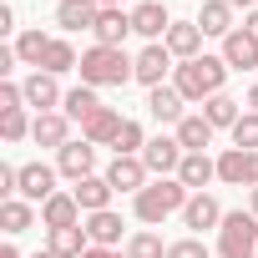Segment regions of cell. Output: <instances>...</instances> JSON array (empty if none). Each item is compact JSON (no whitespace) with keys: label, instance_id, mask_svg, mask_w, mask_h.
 Masks as SVG:
<instances>
[{"label":"cell","instance_id":"6da1fadb","mask_svg":"<svg viewBox=\"0 0 258 258\" xmlns=\"http://www.w3.org/2000/svg\"><path fill=\"white\" fill-rule=\"evenodd\" d=\"M223 81H228V61L223 56H198V61H177V71H172V86L187 96V101H208V96H218L223 91Z\"/></svg>","mask_w":258,"mask_h":258},{"label":"cell","instance_id":"7a4b0ae2","mask_svg":"<svg viewBox=\"0 0 258 258\" xmlns=\"http://www.w3.org/2000/svg\"><path fill=\"white\" fill-rule=\"evenodd\" d=\"M81 86H126V81H137L132 71V56H126L121 46H91L81 51Z\"/></svg>","mask_w":258,"mask_h":258},{"label":"cell","instance_id":"3957f363","mask_svg":"<svg viewBox=\"0 0 258 258\" xmlns=\"http://www.w3.org/2000/svg\"><path fill=\"white\" fill-rule=\"evenodd\" d=\"M187 198H192V192H187L177 177H157V182H147V187L132 198V213H137L147 228H157V223H167L172 213H182Z\"/></svg>","mask_w":258,"mask_h":258},{"label":"cell","instance_id":"277c9868","mask_svg":"<svg viewBox=\"0 0 258 258\" xmlns=\"http://www.w3.org/2000/svg\"><path fill=\"white\" fill-rule=\"evenodd\" d=\"M218 253L223 258H258V218L253 213H223V228H218Z\"/></svg>","mask_w":258,"mask_h":258},{"label":"cell","instance_id":"5b68a950","mask_svg":"<svg viewBox=\"0 0 258 258\" xmlns=\"http://www.w3.org/2000/svg\"><path fill=\"white\" fill-rule=\"evenodd\" d=\"M56 167L51 162H21L16 167V198H26V203H51L56 198Z\"/></svg>","mask_w":258,"mask_h":258},{"label":"cell","instance_id":"8992f818","mask_svg":"<svg viewBox=\"0 0 258 258\" xmlns=\"http://www.w3.org/2000/svg\"><path fill=\"white\" fill-rule=\"evenodd\" d=\"M132 71H137V81L152 91V86H167L162 76H167V71H177V66H172V51H167L162 41H147V46L132 56Z\"/></svg>","mask_w":258,"mask_h":258},{"label":"cell","instance_id":"52a82bcc","mask_svg":"<svg viewBox=\"0 0 258 258\" xmlns=\"http://www.w3.org/2000/svg\"><path fill=\"white\" fill-rule=\"evenodd\" d=\"M182 157H187V152H182L177 137H147V147H142V162H147L152 177H177Z\"/></svg>","mask_w":258,"mask_h":258},{"label":"cell","instance_id":"ba28073f","mask_svg":"<svg viewBox=\"0 0 258 258\" xmlns=\"http://www.w3.org/2000/svg\"><path fill=\"white\" fill-rule=\"evenodd\" d=\"M218 177L223 182H233V187H258V152H243V147H228L223 157H218Z\"/></svg>","mask_w":258,"mask_h":258},{"label":"cell","instance_id":"9c48e42d","mask_svg":"<svg viewBox=\"0 0 258 258\" xmlns=\"http://www.w3.org/2000/svg\"><path fill=\"white\" fill-rule=\"evenodd\" d=\"M101 177H106L116 192H132V198H137V192L152 182V172H147V162H142V157H111Z\"/></svg>","mask_w":258,"mask_h":258},{"label":"cell","instance_id":"30bf717a","mask_svg":"<svg viewBox=\"0 0 258 258\" xmlns=\"http://www.w3.org/2000/svg\"><path fill=\"white\" fill-rule=\"evenodd\" d=\"M56 172L61 177H71V182H81V177H96V147L81 137V142H66L61 152H56Z\"/></svg>","mask_w":258,"mask_h":258},{"label":"cell","instance_id":"8fae6325","mask_svg":"<svg viewBox=\"0 0 258 258\" xmlns=\"http://www.w3.org/2000/svg\"><path fill=\"white\" fill-rule=\"evenodd\" d=\"M21 91H26V106H36V116H41V111H56V106L66 101V91L56 86L51 71H31V76L21 81Z\"/></svg>","mask_w":258,"mask_h":258},{"label":"cell","instance_id":"7c38bea8","mask_svg":"<svg viewBox=\"0 0 258 258\" xmlns=\"http://www.w3.org/2000/svg\"><path fill=\"white\" fill-rule=\"evenodd\" d=\"M182 228H192V238L208 233V228L218 233V228H223V208H218V198H213V192H192L187 208H182Z\"/></svg>","mask_w":258,"mask_h":258},{"label":"cell","instance_id":"4fadbf2b","mask_svg":"<svg viewBox=\"0 0 258 258\" xmlns=\"http://www.w3.org/2000/svg\"><path fill=\"white\" fill-rule=\"evenodd\" d=\"M31 142H36V147H56V152H61V147L71 142V116H66V111H41V116L31 121Z\"/></svg>","mask_w":258,"mask_h":258},{"label":"cell","instance_id":"5bb4252c","mask_svg":"<svg viewBox=\"0 0 258 258\" xmlns=\"http://www.w3.org/2000/svg\"><path fill=\"white\" fill-rule=\"evenodd\" d=\"M132 31H137V36H147V41H167V31H172L167 6H162V0H142V6L132 11Z\"/></svg>","mask_w":258,"mask_h":258},{"label":"cell","instance_id":"9a60e30c","mask_svg":"<svg viewBox=\"0 0 258 258\" xmlns=\"http://www.w3.org/2000/svg\"><path fill=\"white\" fill-rule=\"evenodd\" d=\"M162 46L172 51V61H198L203 56V26L198 21H172V31H167Z\"/></svg>","mask_w":258,"mask_h":258},{"label":"cell","instance_id":"2e32d148","mask_svg":"<svg viewBox=\"0 0 258 258\" xmlns=\"http://www.w3.org/2000/svg\"><path fill=\"white\" fill-rule=\"evenodd\" d=\"M91 36H96V46H121L126 36H132V11H121V6H106V11L96 16Z\"/></svg>","mask_w":258,"mask_h":258},{"label":"cell","instance_id":"e0dca14e","mask_svg":"<svg viewBox=\"0 0 258 258\" xmlns=\"http://www.w3.org/2000/svg\"><path fill=\"white\" fill-rule=\"evenodd\" d=\"M182 106H187V96H182L177 86H152V91H147V111H152L162 126H177V121L187 116Z\"/></svg>","mask_w":258,"mask_h":258},{"label":"cell","instance_id":"ac0fdd59","mask_svg":"<svg viewBox=\"0 0 258 258\" xmlns=\"http://www.w3.org/2000/svg\"><path fill=\"white\" fill-rule=\"evenodd\" d=\"M121 126H126V116H121L116 106H101V111H96V116L81 126V137H86L91 147H111V142L121 137Z\"/></svg>","mask_w":258,"mask_h":258},{"label":"cell","instance_id":"d6986e66","mask_svg":"<svg viewBox=\"0 0 258 258\" xmlns=\"http://www.w3.org/2000/svg\"><path fill=\"white\" fill-rule=\"evenodd\" d=\"M71 198L81 203V213H106L111 198H116V187L106 177H81V182H71Z\"/></svg>","mask_w":258,"mask_h":258},{"label":"cell","instance_id":"ffe728a7","mask_svg":"<svg viewBox=\"0 0 258 258\" xmlns=\"http://www.w3.org/2000/svg\"><path fill=\"white\" fill-rule=\"evenodd\" d=\"M86 223V218H81ZM46 228V253H56V258H81L86 248H91V238H86V228Z\"/></svg>","mask_w":258,"mask_h":258},{"label":"cell","instance_id":"44dd1931","mask_svg":"<svg viewBox=\"0 0 258 258\" xmlns=\"http://www.w3.org/2000/svg\"><path fill=\"white\" fill-rule=\"evenodd\" d=\"M213 177H218V162H213L208 152H187V157H182V167H177V182H182L187 192H203Z\"/></svg>","mask_w":258,"mask_h":258},{"label":"cell","instance_id":"7402d4cb","mask_svg":"<svg viewBox=\"0 0 258 258\" xmlns=\"http://www.w3.org/2000/svg\"><path fill=\"white\" fill-rule=\"evenodd\" d=\"M81 228H86L91 248H116V243H121V213H111V208H106V213H86Z\"/></svg>","mask_w":258,"mask_h":258},{"label":"cell","instance_id":"603a6c76","mask_svg":"<svg viewBox=\"0 0 258 258\" xmlns=\"http://www.w3.org/2000/svg\"><path fill=\"white\" fill-rule=\"evenodd\" d=\"M223 61H228V71H253V66H258V41L238 26V31L223 41Z\"/></svg>","mask_w":258,"mask_h":258},{"label":"cell","instance_id":"cb8c5ba5","mask_svg":"<svg viewBox=\"0 0 258 258\" xmlns=\"http://www.w3.org/2000/svg\"><path fill=\"white\" fill-rule=\"evenodd\" d=\"M172 137L182 142V152H208V147H213V121H208L203 111H192V116L177 121V132H172Z\"/></svg>","mask_w":258,"mask_h":258},{"label":"cell","instance_id":"d4e9b609","mask_svg":"<svg viewBox=\"0 0 258 258\" xmlns=\"http://www.w3.org/2000/svg\"><path fill=\"white\" fill-rule=\"evenodd\" d=\"M96 16H101L96 0H61V6H56V26L61 31H91Z\"/></svg>","mask_w":258,"mask_h":258},{"label":"cell","instance_id":"484cf974","mask_svg":"<svg viewBox=\"0 0 258 258\" xmlns=\"http://www.w3.org/2000/svg\"><path fill=\"white\" fill-rule=\"evenodd\" d=\"M198 26H203V36H218V41H228V36L238 31V26H233V6H228V0H203Z\"/></svg>","mask_w":258,"mask_h":258},{"label":"cell","instance_id":"4316f807","mask_svg":"<svg viewBox=\"0 0 258 258\" xmlns=\"http://www.w3.org/2000/svg\"><path fill=\"white\" fill-rule=\"evenodd\" d=\"M86 213H81V203L71 198V192H56L51 203H41V223L46 228H76Z\"/></svg>","mask_w":258,"mask_h":258},{"label":"cell","instance_id":"83f0119b","mask_svg":"<svg viewBox=\"0 0 258 258\" xmlns=\"http://www.w3.org/2000/svg\"><path fill=\"white\" fill-rule=\"evenodd\" d=\"M61 111L71 116V121H91L96 111H101V96H96V86H76V91H66V101H61Z\"/></svg>","mask_w":258,"mask_h":258},{"label":"cell","instance_id":"f1b7e54d","mask_svg":"<svg viewBox=\"0 0 258 258\" xmlns=\"http://www.w3.org/2000/svg\"><path fill=\"white\" fill-rule=\"evenodd\" d=\"M31 223H36V203H26V198H6V203H0V228H6L11 238L26 233Z\"/></svg>","mask_w":258,"mask_h":258},{"label":"cell","instance_id":"f546056e","mask_svg":"<svg viewBox=\"0 0 258 258\" xmlns=\"http://www.w3.org/2000/svg\"><path fill=\"white\" fill-rule=\"evenodd\" d=\"M203 116L213 121V132H223V126H228V132H233V126H238V116H243V111H238V101H233L228 91H218V96H208V101H203Z\"/></svg>","mask_w":258,"mask_h":258},{"label":"cell","instance_id":"4dcf8cb0","mask_svg":"<svg viewBox=\"0 0 258 258\" xmlns=\"http://www.w3.org/2000/svg\"><path fill=\"white\" fill-rule=\"evenodd\" d=\"M167 248H172V243H162L152 228H137L132 238L121 243V253H126V258H167Z\"/></svg>","mask_w":258,"mask_h":258},{"label":"cell","instance_id":"1f68e13d","mask_svg":"<svg viewBox=\"0 0 258 258\" xmlns=\"http://www.w3.org/2000/svg\"><path fill=\"white\" fill-rule=\"evenodd\" d=\"M46 46H51V36H46V31H21V36H16V56H21V66H36V71H41Z\"/></svg>","mask_w":258,"mask_h":258},{"label":"cell","instance_id":"d6a6232c","mask_svg":"<svg viewBox=\"0 0 258 258\" xmlns=\"http://www.w3.org/2000/svg\"><path fill=\"white\" fill-rule=\"evenodd\" d=\"M81 66V56L71 51V41H61V36H51V46H46V61H41V71H51V76H61V71H76Z\"/></svg>","mask_w":258,"mask_h":258},{"label":"cell","instance_id":"836d02e7","mask_svg":"<svg viewBox=\"0 0 258 258\" xmlns=\"http://www.w3.org/2000/svg\"><path fill=\"white\" fill-rule=\"evenodd\" d=\"M233 147L258 152V111H243V116H238V126H233Z\"/></svg>","mask_w":258,"mask_h":258},{"label":"cell","instance_id":"e575fe53","mask_svg":"<svg viewBox=\"0 0 258 258\" xmlns=\"http://www.w3.org/2000/svg\"><path fill=\"white\" fill-rule=\"evenodd\" d=\"M0 137H6V142L31 137V116H26V106H21V111H0Z\"/></svg>","mask_w":258,"mask_h":258},{"label":"cell","instance_id":"d590c367","mask_svg":"<svg viewBox=\"0 0 258 258\" xmlns=\"http://www.w3.org/2000/svg\"><path fill=\"white\" fill-rule=\"evenodd\" d=\"M111 147H116V157H142L147 137H142V126H137V121H126V126H121V137H116Z\"/></svg>","mask_w":258,"mask_h":258},{"label":"cell","instance_id":"8d00e7d4","mask_svg":"<svg viewBox=\"0 0 258 258\" xmlns=\"http://www.w3.org/2000/svg\"><path fill=\"white\" fill-rule=\"evenodd\" d=\"M167 258H213V253H208V243H203V238H192V233H187V238H177V243L167 248Z\"/></svg>","mask_w":258,"mask_h":258},{"label":"cell","instance_id":"74e56055","mask_svg":"<svg viewBox=\"0 0 258 258\" xmlns=\"http://www.w3.org/2000/svg\"><path fill=\"white\" fill-rule=\"evenodd\" d=\"M0 192L16 198V167H0Z\"/></svg>","mask_w":258,"mask_h":258},{"label":"cell","instance_id":"f35d334b","mask_svg":"<svg viewBox=\"0 0 258 258\" xmlns=\"http://www.w3.org/2000/svg\"><path fill=\"white\" fill-rule=\"evenodd\" d=\"M81 258H126V253H121V248H86Z\"/></svg>","mask_w":258,"mask_h":258},{"label":"cell","instance_id":"ab89813d","mask_svg":"<svg viewBox=\"0 0 258 258\" xmlns=\"http://www.w3.org/2000/svg\"><path fill=\"white\" fill-rule=\"evenodd\" d=\"M243 31H248V36L258 41V11H248V16H243Z\"/></svg>","mask_w":258,"mask_h":258},{"label":"cell","instance_id":"60d3db41","mask_svg":"<svg viewBox=\"0 0 258 258\" xmlns=\"http://www.w3.org/2000/svg\"><path fill=\"white\" fill-rule=\"evenodd\" d=\"M228 6H233V11H238V6H243V11H258V0H228Z\"/></svg>","mask_w":258,"mask_h":258},{"label":"cell","instance_id":"b9f144b4","mask_svg":"<svg viewBox=\"0 0 258 258\" xmlns=\"http://www.w3.org/2000/svg\"><path fill=\"white\" fill-rule=\"evenodd\" d=\"M0 258H21V248H16V243H6V248H0Z\"/></svg>","mask_w":258,"mask_h":258},{"label":"cell","instance_id":"7bdbcfd3","mask_svg":"<svg viewBox=\"0 0 258 258\" xmlns=\"http://www.w3.org/2000/svg\"><path fill=\"white\" fill-rule=\"evenodd\" d=\"M248 106H253V111H258V81H253V86H248Z\"/></svg>","mask_w":258,"mask_h":258},{"label":"cell","instance_id":"ee69618b","mask_svg":"<svg viewBox=\"0 0 258 258\" xmlns=\"http://www.w3.org/2000/svg\"><path fill=\"white\" fill-rule=\"evenodd\" d=\"M248 213H253V218H258V187H253V203H248Z\"/></svg>","mask_w":258,"mask_h":258},{"label":"cell","instance_id":"f6af8a7d","mask_svg":"<svg viewBox=\"0 0 258 258\" xmlns=\"http://www.w3.org/2000/svg\"><path fill=\"white\" fill-rule=\"evenodd\" d=\"M96 6H101V11H106V6H121V0H96Z\"/></svg>","mask_w":258,"mask_h":258},{"label":"cell","instance_id":"bcb514c9","mask_svg":"<svg viewBox=\"0 0 258 258\" xmlns=\"http://www.w3.org/2000/svg\"><path fill=\"white\" fill-rule=\"evenodd\" d=\"M36 258H56V253H36Z\"/></svg>","mask_w":258,"mask_h":258},{"label":"cell","instance_id":"7dc6e473","mask_svg":"<svg viewBox=\"0 0 258 258\" xmlns=\"http://www.w3.org/2000/svg\"><path fill=\"white\" fill-rule=\"evenodd\" d=\"M137 6H142V0H137Z\"/></svg>","mask_w":258,"mask_h":258}]
</instances>
